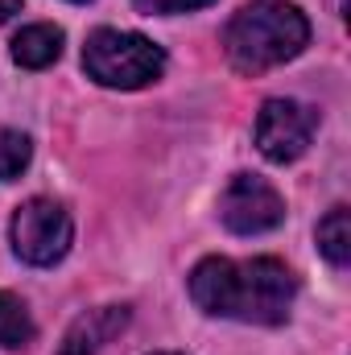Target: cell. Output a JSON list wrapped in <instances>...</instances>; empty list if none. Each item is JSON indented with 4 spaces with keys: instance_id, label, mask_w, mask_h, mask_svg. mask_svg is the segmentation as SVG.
<instances>
[{
    "instance_id": "1",
    "label": "cell",
    "mask_w": 351,
    "mask_h": 355,
    "mask_svg": "<svg viewBox=\"0 0 351 355\" xmlns=\"http://www.w3.org/2000/svg\"><path fill=\"white\" fill-rule=\"evenodd\" d=\"M190 297L211 318L281 327L293 310L298 277L277 257H252V261L207 257L190 268Z\"/></svg>"
},
{
    "instance_id": "2",
    "label": "cell",
    "mask_w": 351,
    "mask_h": 355,
    "mask_svg": "<svg viewBox=\"0 0 351 355\" xmlns=\"http://www.w3.org/2000/svg\"><path fill=\"white\" fill-rule=\"evenodd\" d=\"M306 42H310V21L298 4H285V0H257L240 8L223 29L228 62L240 75H264L298 58Z\"/></svg>"
},
{
    "instance_id": "3",
    "label": "cell",
    "mask_w": 351,
    "mask_h": 355,
    "mask_svg": "<svg viewBox=\"0 0 351 355\" xmlns=\"http://www.w3.org/2000/svg\"><path fill=\"white\" fill-rule=\"evenodd\" d=\"M83 71L99 87L137 91L162 79L166 50L128 29H95L83 46Z\"/></svg>"
},
{
    "instance_id": "4",
    "label": "cell",
    "mask_w": 351,
    "mask_h": 355,
    "mask_svg": "<svg viewBox=\"0 0 351 355\" xmlns=\"http://www.w3.org/2000/svg\"><path fill=\"white\" fill-rule=\"evenodd\" d=\"M8 240H12V252L25 265L50 268L71 252L75 227H71V215H67L62 202H54V198H29V202L17 207V215L8 223Z\"/></svg>"
},
{
    "instance_id": "5",
    "label": "cell",
    "mask_w": 351,
    "mask_h": 355,
    "mask_svg": "<svg viewBox=\"0 0 351 355\" xmlns=\"http://www.w3.org/2000/svg\"><path fill=\"white\" fill-rule=\"evenodd\" d=\"M318 128V112L298 99H264L257 112V149L273 166L298 162Z\"/></svg>"
},
{
    "instance_id": "6",
    "label": "cell",
    "mask_w": 351,
    "mask_h": 355,
    "mask_svg": "<svg viewBox=\"0 0 351 355\" xmlns=\"http://www.w3.org/2000/svg\"><path fill=\"white\" fill-rule=\"evenodd\" d=\"M219 219L236 236H264L285 223V198L257 174H236L219 194Z\"/></svg>"
},
{
    "instance_id": "7",
    "label": "cell",
    "mask_w": 351,
    "mask_h": 355,
    "mask_svg": "<svg viewBox=\"0 0 351 355\" xmlns=\"http://www.w3.org/2000/svg\"><path fill=\"white\" fill-rule=\"evenodd\" d=\"M124 327H128V306H95L71 322L58 355H99Z\"/></svg>"
},
{
    "instance_id": "8",
    "label": "cell",
    "mask_w": 351,
    "mask_h": 355,
    "mask_svg": "<svg viewBox=\"0 0 351 355\" xmlns=\"http://www.w3.org/2000/svg\"><path fill=\"white\" fill-rule=\"evenodd\" d=\"M62 29L58 25H25L12 37V62L25 71H46L50 62H58L62 54Z\"/></svg>"
},
{
    "instance_id": "9",
    "label": "cell",
    "mask_w": 351,
    "mask_h": 355,
    "mask_svg": "<svg viewBox=\"0 0 351 355\" xmlns=\"http://www.w3.org/2000/svg\"><path fill=\"white\" fill-rule=\"evenodd\" d=\"M318 252L335 268H348L351 261V215L348 207H331L327 219L318 223Z\"/></svg>"
},
{
    "instance_id": "10",
    "label": "cell",
    "mask_w": 351,
    "mask_h": 355,
    "mask_svg": "<svg viewBox=\"0 0 351 355\" xmlns=\"http://www.w3.org/2000/svg\"><path fill=\"white\" fill-rule=\"evenodd\" d=\"M33 343V318L17 293H0V347L21 352Z\"/></svg>"
},
{
    "instance_id": "11",
    "label": "cell",
    "mask_w": 351,
    "mask_h": 355,
    "mask_svg": "<svg viewBox=\"0 0 351 355\" xmlns=\"http://www.w3.org/2000/svg\"><path fill=\"white\" fill-rule=\"evenodd\" d=\"M29 157H33L29 137L17 132V128H0V182L21 178V170L29 166Z\"/></svg>"
},
{
    "instance_id": "12",
    "label": "cell",
    "mask_w": 351,
    "mask_h": 355,
    "mask_svg": "<svg viewBox=\"0 0 351 355\" xmlns=\"http://www.w3.org/2000/svg\"><path fill=\"white\" fill-rule=\"evenodd\" d=\"M141 12H157V17H174V12H190V8H207V4H215V0H132Z\"/></svg>"
},
{
    "instance_id": "13",
    "label": "cell",
    "mask_w": 351,
    "mask_h": 355,
    "mask_svg": "<svg viewBox=\"0 0 351 355\" xmlns=\"http://www.w3.org/2000/svg\"><path fill=\"white\" fill-rule=\"evenodd\" d=\"M12 12H21V0H0V25H4Z\"/></svg>"
},
{
    "instance_id": "14",
    "label": "cell",
    "mask_w": 351,
    "mask_h": 355,
    "mask_svg": "<svg viewBox=\"0 0 351 355\" xmlns=\"http://www.w3.org/2000/svg\"><path fill=\"white\" fill-rule=\"evenodd\" d=\"M157 355H170V352H157Z\"/></svg>"
},
{
    "instance_id": "15",
    "label": "cell",
    "mask_w": 351,
    "mask_h": 355,
    "mask_svg": "<svg viewBox=\"0 0 351 355\" xmlns=\"http://www.w3.org/2000/svg\"><path fill=\"white\" fill-rule=\"evenodd\" d=\"M79 4H83V0H79Z\"/></svg>"
}]
</instances>
